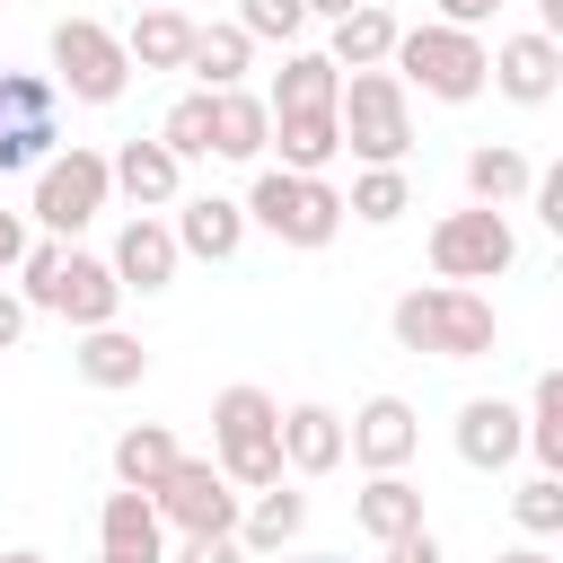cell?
I'll return each mask as SVG.
<instances>
[{
    "label": "cell",
    "mask_w": 563,
    "mask_h": 563,
    "mask_svg": "<svg viewBox=\"0 0 563 563\" xmlns=\"http://www.w3.org/2000/svg\"><path fill=\"white\" fill-rule=\"evenodd\" d=\"M264 150H273V106L255 88H211V158L255 167Z\"/></svg>",
    "instance_id": "e0dca14e"
},
{
    "label": "cell",
    "mask_w": 563,
    "mask_h": 563,
    "mask_svg": "<svg viewBox=\"0 0 563 563\" xmlns=\"http://www.w3.org/2000/svg\"><path fill=\"white\" fill-rule=\"evenodd\" d=\"M334 123H343V150L361 167H405V150H413V106H405L396 70H352L334 97Z\"/></svg>",
    "instance_id": "5b68a950"
},
{
    "label": "cell",
    "mask_w": 563,
    "mask_h": 563,
    "mask_svg": "<svg viewBox=\"0 0 563 563\" xmlns=\"http://www.w3.org/2000/svg\"><path fill=\"white\" fill-rule=\"evenodd\" d=\"M18 299L44 308V317H70V325L88 334V325H114L123 282L106 273V255H79V246H62V238H26V255H18Z\"/></svg>",
    "instance_id": "7a4b0ae2"
},
{
    "label": "cell",
    "mask_w": 563,
    "mask_h": 563,
    "mask_svg": "<svg viewBox=\"0 0 563 563\" xmlns=\"http://www.w3.org/2000/svg\"><path fill=\"white\" fill-rule=\"evenodd\" d=\"M238 501H246V493H229V475H220L211 457H176V466L150 484V510H158L176 537H238Z\"/></svg>",
    "instance_id": "8fae6325"
},
{
    "label": "cell",
    "mask_w": 563,
    "mask_h": 563,
    "mask_svg": "<svg viewBox=\"0 0 563 563\" xmlns=\"http://www.w3.org/2000/svg\"><path fill=\"white\" fill-rule=\"evenodd\" d=\"M343 211H352V220H369V229L405 220V211H413V185H405V167H361V176H352V194H343Z\"/></svg>",
    "instance_id": "1f68e13d"
},
{
    "label": "cell",
    "mask_w": 563,
    "mask_h": 563,
    "mask_svg": "<svg viewBox=\"0 0 563 563\" xmlns=\"http://www.w3.org/2000/svg\"><path fill=\"white\" fill-rule=\"evenodd\" d=\"M70 369H79L88 387H141V378H150V352H141V334H123V325H88V334L70 343Z\"/></svg>",
    "instance_id": "7402d4cb"
},
{
    "label": "cell",
    "mask_w": 563,
    "mask_h": 563,
    "mask_svg": "<svg viewBox=\"0 0 563 563\" xmlns=\"http://www.w3.org/2000/svg\"><path fill=\"white\" fill-rule=\"evenodd\" d=\"M26 317H35V308H26L18 290H0V352H18V334H26Z\"/></svg>",
    "instance_id": "f35d334b"
},
{
    "label": "cell",
    "mask_w": 563,
    "mask_h": 563,
    "mask_svg": "<svg viewBox=\"0 0 563 563\" xmlns=\"http://www.w3.org/2000/svg\"><path fill=\"white\" fill-rule=\"evenodd\" d=\"M528 449H537V475H563V369H545L528 387V413H519Z\"/></svg>",
    "instance_id": "f546056e"
},
{
    "label": "cell",
    "mask_w": 563,
    "mask_h": 563,
    "mask_svg": "<svg viewBox=\"0 0 563 563\" xmlns=\"http://www.w3.org/2000/svg\"><path fill=\"white\" fill-rule=\"evenodd\" d=\"M97 563H114V554H97Z\"/></svg>",
    "instance_id": "7dc6e473"
},
{
    "label": "cell",
    "mask_w": 563,
    "mask_h": 563,
    "mask_svg": "<svg viewBox=\"0 0 563 563\" xmlns=\"http://www.w3.org/2000/svg\"><path fill=\"white\" fill-rule=\"evenodd\" d=\"M299 528H308V493H290V475L264 484L255 501H238V545H246V554H282Z\"/></svg>",
    "instance_id": "603a6c76"
},
{
    "label": "cell",
    "mask_w": 563,
    "mask_h": 563,
    "mask_svg": "<svg viewBox=\"0 0 563 563\" xmlns=\"http://www.w3.org/2000/svg\"><path fill=\"white\" fill-rule=\"evenodd\" d=\"M167 229H176V255H202V264H229V255L246 246V211H238L229 194H194Z\"/></svg>",
    "instance_id": "ffe728a7"
},
{
    "label": "cell",
    "mask_w": 563,
    "mask_h": 563,
    "mask_svg": "<svg viewBox=\"0 0 563 563\" xmlns=\"http://www.w3.org/2000/svg\"><path fill=\"white\" fill-rule=\"evenodd\" d=\"M519 449H528V431H519V405H501V396H466V405H457V457H466L475 475L510 466Z\"/></svg>",
    "instance_id": "d6986e66"
},
{
    "label": "cell",
    "mask_w": 563,
    "mask_h": 563,
    "mask_svg": "<svg viewBox=\"0 0 563 563\" xmlns=\"http://www.w3.org/2000/svg\"><path fill=\"white\" fill-rule=\"evenodd\" d=\"M176 264H185V255H176V229H167L158 211H132V220H123V238H114V255H106V273H114L123 290H141V299H150V290H167V282H176Z\"/></svg>",
    "instance_id": "4fadbf2b"
},
{
    "label": "cell",
    "mask_w": 563,
    "mask_h": 563,
    "mask_svg": "<svg viewBox=\"0 0 563 563\" xmlns=\"http://www.w3.org/2000/svg\"><path fill=\"white\" fill-rule=\"evenodd\" d=\"M308 563H343V554H308Z\"/></svg>",
    "instance_id": "bcb514c9"
},
{
    "label": "cell",
    "mask_w": 563,
    "mask_h": 563,
    "mask_svg": "<svg viewBox=\"0 0 563 563\" xmlns=\"http://www.w3.org/2000/svg\"><path fill=\"white\" fill-rule=\"evenodd\" d=\"M106 194H114V185H106V158L70 141V150H53V158L35 167L26 211H35V229H44V238H62V246H70V238H79V229L106 211Z\"/></svg>",
    "instance_id": "52a82bcc"
},
{
    "label": "cell",
    "mask_w": 563,
    "mask_h": 563,
    "mask_svg": "<svg viewBox=\"0 0 563 563\" xmlns=\"http://www.w3.org/2000/svg\"><path fill=\"white\" fill-rule=\"evenodd\" d=\"M273 141H282V176H325L343 158V123L334 114H273Z\"/></svg>",
    "instance_id": "83f0119b"
},
{
    "label": "cell",
    "mask_w": 563,
    "mask_h": 563,
    "mask_svg": "<svg viewBox=\"0 0 563 563\" xmlns=\"http://www.w3.org/2000/svg\"><path fill=\"white\" fill-rule=\"evenodd\" d=\"M387 53H396V9H378V0H361L352 18H334V70H387Z\"/></svg>",
    "instance_id": "4316f807"
},
{
    "label": "cell",
    "mask_w": 563,
    "mask_h": 563,
    "mask_svg": "<svg viewBox=\"0 0 563 563\" xmlns=\"http://www.w3.org/2000/svg\"><path fill=\"white\" fill-rule=\"evenodd\" d=\"M26 255V211H0V273H18Z\"/></svg>",
    "instance_id": "60d3db41"
},
{
    "label": "cell",
    "mask_w": 563,
    "mask_h": 563,
    "mask_svg": "<svg viewBox=\"0 0 563 563\" xmlns=\"http://www.w3.org/2000/svg\"><path fill=\"white\" fill-rule=\"evenodd\" d=\"M158 150H167V158H211V88H185V97L158 114Z\"/></svg>",
    "instance_id": "d6a6232c"
},
{
    "label": "cell",
    "mask_w": 563,
    "mask_h": 563,
    "mask_svg": "<svg viewBox=\"0 0 563 563\" xmlns=\"http://www.w3.org/2000/svg\"><path fill=\"white\" fill-rule=\"evenodd\" d=\"M53 88H70L79 106H114L132 88V62H123V35L106 18H62L53 26Z\"/></svg>",
    "instance_id": "30bf717a"
},
{
    "label": "cell",
    "mask_w": 563,
    "mask_h": 563,
    "mask_svg": "<svg viewBox=\"0 0 563 563\" xmlns=\"http://www.w3.org/2000/svg\"><path fill=\"white\" fill-rule=\"evenodd\" d=\"M0 563H44V554H35V545H18V554H0Z\"/></svg>",
    "instance_id": "f6af8a7d"
},
{
    "label": "cell",
    "mask_w": 563,
    "mask_h": 563,
    "mask_svg": "<svg viewBox=\"0 0 563 563\" xmlns=\"http://www.w3.org/2000/svg\"><path fill=\"white\" fill-rule=\"evenodd\" d=\"M246 62H255V44H246L238 26H194V53H185V70H194L202 88H238V79H246Z\"/></svg>",
    "instance_id": "4dcf8cb0"
},
{
    "label": "cell",
    "mask_w": 563,
    "mask_h": 563,
    "mask_svg": "<svg viewBox=\"0 0 563 563\" xmlns=\"http://www.w3.org/2000/svg\"><path fill=\"white\" fill-rule=\"evenodd\" d=\"M334 97H343V70L325 62V53H290L282 70H273V114H334Z\"/></svg>",
    "instance_id": "d4e9b609"
},
{
    "label": "cell",
    "mask_w": 563,
    "mask_h": 563,
    "mask_svg": "<svg viewBox=\"0 0 563 563\" xmlns=\"http://www.w3.org/2000/svg\"><path fill=\"white\" fill-rule=\"evenodd\" d=\"M238 211H246V229H273L282 246H334V229H343V194L325 176H282V167H264Z\"/></svg>",
    "instance_id": "8992f818"
},
{
    "label": "cell",
    "mask_w": 563,
    "mask_h": 563,
    "mask_svg": "<svg viewBox=\"0 0 563 563\" xmlns=\"http://www.w3.org/2000/svg\"><path fill=\"white\" fill-rule=\"evenodd\" d=\"M185 53H194V18H185V9H158V0H150V9L132 18V35H123V62H132V70H185Z\"/></svg>",
    "instance_id": "cb8c5ba5"
},
{
    "label": "cell",
    "mask_w": 563,
    "mask_h": 563,
    "mask_svg": "<svg viewBox=\"0 0 563 563\" xmlns=\"http://www.w3.org/2000/svg\"><path fill=\"white\" fill-rule=\"evenodd\" d=\"M273 422H282V405L264 396V387H220L211 396V466L229 475V493H264V484H282V440H273Z\"/></svg>",
    "instance_id": "3957f363"
},
{
    "label": "cell",
    "mask_w": 563,
    "mask_h": 563,
    "mask_svg": "<svg viewBox=\"0 0 563 563\" xmlns=\"http://www.w3.org/2000/svg\"><path fill=\"white\" fill-rule=\"evenodd\" d=\"M299 9H308V18H352L361 0H299Z\"/></svg>",
    "instance_id": "7bdbcfd3"
},
{
    "label": "cell",
    "mask_w": 563,
    "mask_h": 563,
    "mask_svg": "<svg viewBox=\"0 0 563 563\" xmlns=\"http://www.w3.org/2000/svg\"><path fill=\"white\" fill-rule=\"evenodd\" d=\"M62 150V88L44 70H0V176H26Z\"/></svg>",
    "instance_id": "9c48e42d"
},
{
    "label": "cell",
    "mask_w": 563,
    "mask_h": 563,
    "mask_svg": "<svg viewBox=\"0 0 563 563\" xmlns=\"http://www.w3.org/2000/svg\"><path fill=\"white\" fill-rule=\"evenodd\" d=\"M106 185H114L132 211H167V202L185 194V158H167L158 141H123V150L106 158Z\"/></svg>",
    "instance_id": "ac0fdd59"
},
{
    "label": "cell",
    "mask_w": 563,
    "mask_h": 563,
    "mask_svg": "<svg viewBox=\"0 0 563 563\" xmlns=\"http://www.w3.org/2000/svg\"><path fill=\"white\" fill-rule=\"evenodd\" d=\"M273 440H282V475H334L343 466V413L334 405H282Z\"/></svg>",
    "instance_id": "9a60e30c"
},
{
    "label": "cell",
    "mask_w": 563,
    "mask_h": 563,
    "mask_svg": "<svg viewBox=\"0 0 563 563\" xmlns=\"http://www.w3.org/2000/svg\"><path fill=\"white\" fill-rule=\"evenodd\" d=\"M493 9H501V0H440V26H466V35H475Z\"/></svg>",
    "instance_id": "ab89813d"
},
{
    "label": "cell",
    "mask_w": 563,
    "mask_h": 563,
    "mask_svg": "<svg viewBox=\"0 0 563 563\" xmlns=\"http://www.w3.org/2000/svg\"><path fill=\"white\" fill-rule=\"evenodd\" d=\"M352 519H361V537H369V545H396V537H413V528H422V493H413L405 475H369V484H361V501H352Z\"/></svg>",
    "instance_id": "484cf974"
},
{
    "label": "cell",
    "mask_w": 563,
    "mask_h": 563,
    "mask_svg": "<svg viewBox=\"0 0 563 563\" xmlns=\"http://www.w3.org/2000/svg\"><path fill=\"white\" fill-rule=\"evenodd\" d=\"M510 519L528 528V545H545V537H563V475H528V484L510 493Z\"/></svg>",
    "instance_id": "836d02e7"
},
{
    "label": "cell",
    "mask_w": 563,
    "mask_h": 563,
    "mask_svg": "<svg viewBox=\"0 0 563 563\" xmlns=\"http://www.w3.org/2000/svg\"><path fill=\"white\" fill-rule=\"evenodd\" d=\"M176 457H185V449H176L167 422H123V431H114V484H123V493H150Z\"/></svg>",
    "instance_id": "f1b7e54d"
},
{
    "label": "cell",
    "mask_w": 563,
    "mask_h": 563,
    "mask_svg": "<svg viewBox=\"0 0 563 563\" xmlns=\"http://www.w3.org/2000/svg\"><path fill=\"white\" fill-rule=\"evenodd\" d=\"M484 88H501L510 106H545V97L563 88V44H554V35H537V26H528V35H510V44L493 53Z\"/></svg>",
    "instance_id": "5bb4252c"
},
{
    "label": "cell",
    "mask_w": 563,
    "mask_h": 563,
    "mask_svg": "<svg viewBox=\"0 0 563 563\" xmlns=\"http://www.w3.org/2000/svg\"><path fill=\"white\" fill-rule=\"evenodd\" d=\"M387 334L405 352H431V361H493L501 343V317L484 290H457V282H422L387 308Z\"/></svg>",
    "instance_id": "6da1fadb"
},
{
    "label": "cell",
    "mask_w": 563,
    "mask_h": 563,
    "mask_svg": "<svg viewBox=\"0 0 563 563\" xmlns=\"http://www.w3.org/2000/svg\"><path fill=\"white\" fill-rule=\"evenodd\" d=\"M493 563H554L545 545H510V554H493Z\"/></svg>",
    "instance_id": "ee69618b"
},
{
    "label": "cell",
    "mask_w": 563,
    "mask_h": 563,
    "mask_svg": "<svg viewBox=\"0 0 563 563\" xmlns=\"http://www.w3.org/2000/svg\"><path fill=\"white\" fill-rule=\"evenodd\" d=\"M97 554H114V563H167V519L150 510V493H106V510H97Z\"/></svg>",
    "instance_id": "2e32d148"
},
{
    "label": "cell",
    "mask_w": 563,
    "mask_h": 563,
    "mask_svg": "<svg viewBox=\"0 0 563 563\" xmlns=\"http://www.w3.org/2000/svg\"><path fill=\"white\" fill-rule=\"evenodd\" d=\"M413 449H422V413H413L405 396H369V405L343 422V457H361L369 475H405Z\"/></svg>",
    "instance_id": "7c38bea8"
},
{
    "label": "cell",
    "mask_w": 563,
    "mask_h": 563,
    "mask_svg": "<svg viewBox=\"0 0 563 563\" xmlns=\"http://www.w3.org/2000/svg\"><path fill=\"white\" fill-rule=\"evenodd\" d=\"M528 185H537V158H528V150H510V141H475V150H466V202L510 211Z\"/></svg>",
    "instance_id": "44dd1931"
},
{
    "label": "cell",
    "mask_w": 563,
    "mask_h": 563,
    "mask_svg": "<svg viewBox=\"0 0 563 563\" xmlns=\"http://www.w3.org/2000/svg\"><path fill=\"white\" fill-rule=\"evenodd\" d=\"M396 79L405 88H422V97H440V106H466V97H484V70H493V53H484V35H466V26H396Z\"/></svg>",
    "instance_id": "277c9868"
},
{
    "label": "cell",
    "mask_w": 563,
    "mask_h": 563,
    "mask_svg": "<svg viewBox=\"0 0 563 563\" xmlns=\"http://www.w3.org/2000/svg\"><path fill=\"white\" fill-rule=\"evenodd\" d=\"M176 563H246V545H238V537H185Z\"/></svg>",
    "instance_id": "8d00e7d4"
},
{
    "label": "cell",
    "mask_w": 563,
    "mask_h": 563,
    "mask_svg": "<svg viewBox=\"0 0 563 563\" xmlns=\"http://www.w3.org/2000/svg\"><path fill=\"white\" fill-rule=\"evenodd\" d=\"M387 563H440V537H431V528H413V537H396V545H387Z\"/></svg>",
    "instance_id": "74e56055"
},
{
    "label": "cell",
    "mask_w": 563,
    "mask_h": 563,
    "mask_svg": "<svg viewBox=\"0 0 563 563\" xmlns=\"http://www.w3.org/2000/svg\"><path fill=\"white\" fill-rule=\"evenodd\" d=\"M537 35H563V0H537Z\"/></svg>",
    "instance_id": "b9f144b4"
},
{
    "label": "cell",
    "mask_w": 563,
    "mask_h": 563,
    "mask_svg": "<svg viewBox=\"0 0 563 563\" xmlns=\"http://www.w3.org/2000/svg\"><path fill=\"white\" fill-rule=\"evenodd\" d=\"M299 26H308L299 0H238V35L246 44H299Z\"/></svg>",
    "instance_id": "e575fe53"
},
{
    "label": "cell",
    "mask_w": 563,
    "mask_h": 563,
    "mask_svg": "<svg viewBox=\"0 0 563 563\" xmlns=\"http://www.w3.org/2000/svg\"><path fill=\"white\" fill-rule=\"evenodd\" d=\"M528 202H537V220H545V229H563V167H537Z\"/></svg>",
    "instance_id": "d590c367"
},
{
    "label": "cell",
    "mask_w": 563,
    "mask_h": 563,
    "mask_svg": "<svg viewBox=\"0 0 563 563\" xmlns=\"http://www.w3.org/2000/svg\"><path fill=\"white\" fill-rule=\"evenodd\" d=\"M510 264H519V238H510L501 211L466 202V211H440V220H431V273H440V282L475 290V282H493V273H510Z\"/></svg>",
    "instance_id": "ba28073f"
}]
</instances>
